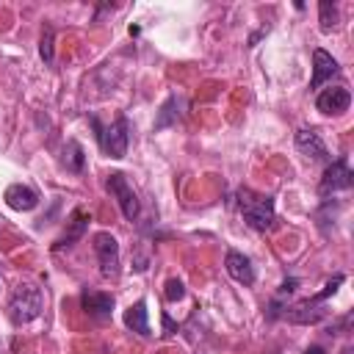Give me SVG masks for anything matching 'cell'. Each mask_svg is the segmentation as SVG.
<instances>
[{"instance_id":"30bf717a","label":"cell","mask_w":354,"mask_h":354,"mask_svg":"<svg viewBox=\"0 0 354 354\" xmlns=\"http://www.w3.org/2000/svg\"><path fill=\"white\" fill-rule=\"evenodd\" d=\"M80 304L97 321H105L113 313V296L111 293H102V290H83L80 293Z\"/></svg>"},{"instance_id":"8fae6325","label":"cell","mask_w":354,"mask_h":354,"mask_svg":"<svg viewBox=\"0 0 354 354\" xmlns=\"http://www.w3.org/2000/svg\"><path fill=\"white\" fill-rule=\"evenodd\" d=\"M293 141H296V149H299L304 158H310V160H326V144L321 141V136H318L315 130L301 127V130H296Z\"/></svg>"},{"instance_id":"9a60e30c","label":"cell","mask_w":354,"mask_h":354,"mask_svg":"<svg viewBox=\"0 0 354 354\" xmlns=\"http://www.w3.org/2000/svg\"><path fill=\"white\" fill-rule=\"evenodd\" d=\"M124 326L141 337H149V318H147V301L144 299H138L136 304H130L124 310Z\"/></svg>"},{"instance_id":"6da1fadb","label":"cell","mask_w":354,"mask_h":354,"mask_svg":"<svg viewBox=\"0 0 354 354\" xmlns=\"http://www.w3.org/2000/svg\"><path fill=\"white\" fill-rule=\"evenodd\" d=\"M44 307V293L36 282H19L11 296H8V304H6V313L11 318L14 326H22V324H30L33 318H39Z\"/></svg>"},{"instance_id":"4fadbf2b","label":"cell","mask_w":354,"mask_h":354,"mask_svg":"<svg viewBox=\"0 0 354 354\" xmlns=\"http://www.w3.org/2000/svg\"><path fill=\"white\" fill-rule=\"evenodd\" d=\"M6 202H8V207H14L19 213H28L39 205V194L25 183H14V185L6 188Z\"/></svg>"},{"instance_id":"7402d4cb","label":"cell","mask_w":354,"mask_h":354,"mask_svg":"<svg viewBox=\"0 0 354 354\" xmlns=\"http://www.w3.org/2000/svg\"><path fill=\"white\" fill-rule=\"evenodd\" d=\"M304 354H326V351H324V348H321V346H310V348H307V351H304Z\"/></svg>"},{"instance_id":"5b68a950","label":"cell","mask_w":354,"mask_h":354,"mask_svg":"<svg viewBox=\"0 0 354 354\" xmlns=\"http://www.w3.org/2000/svg\"><path fill=\"white\" fill-rule=\"evenodd\" d=\"M105 188H108V194L116 199V205H119L122 216H124L127 221H136V218H138V213H141V205H138V196H136L133 185L127 183V177H124L122 171H113V174H108Z\"/></svg>"},{"instance_id":"2e32d148","label":"cell","mask_w":354,"mask_h":354,"mask_svg":"<svg viewBox=\"0 0 354 354\" xmlns=\"http://www.w3.org/2000/svg\"><path fill=\"white\" fill-rule=\"evenodd\" d=\"M86 227H88V213H86L83 207H77V210L72 213V218H69V230L58 238L55 249H64V246H72L75 241H80V238H83V232H86Z\"/></svg>"},{"instance_id":"3957f363","label":"cell","mask_w":354,"mask_h":354,"mask_svg":"<svg viewBox=\"0 0 354 354\" xmlns=\"http://www.w3.org/2000/svg\"><path fill=\"white\" fill-rule=\"evenodd\" d=\"M91 124L100 130L97 136H100V147H102V152H105L108 158L122 160V158L127 155V141H130L127 119H124V116H119V119H113L108 127H100V122H97V119H91Z\"/></svg>"},{"instance_id":"d6986e66","label":"cell","mask_w":354,"mask_h":354,"mask_svg":"<svg viewBox=\"0 0 354 354\" xmlns=\"http://www.w3.org/2000/svg\"><path fill=\"white\" fill-rule=\"evenodd\" d=\"M53 28L50 25H44V30H41V41H39V55H41V61L44 64H53Z\"/></svg>"},{"instance_id":"e0dca14e","label":"cell","mask_w":354,"mask_h":354,"mask_svg":"<svg viewBox=\"0 0 354 354\" xmlns=\"http://www.w3.org/2000/svg\"><path fill=\"white\" fill-rule=\"evenodd\" d=\"M61 163L66 166V171H83V163H86V152H83V147H80V141H75V138H69L66 144H64V158H61Z\"/></svg>"},{"instance_id":"ac0fdd59","label":"cell","mask_w":354,"mask_h":354,"mask_svg":"<svg viewBox=\"0 0 354 354\" xmlns=\"http://www.w3.org/2000/svg\"><path fill=\"white\" fill-rule=\"evenodd\" d=\"M318 14H321V30H324V33H329V30L337 28L340 17H337V6H335V3L321 0V3H318Z\"/></svg>"},{"instance_id":"7c38bea8","label":"cell","mask_w":354,"mask_h":354,"mask_svg":"<svg viewBox=\"0 0 354 354\" xmlns=\"http://www.w3.org/2000/svg\"><path fill=\"white\" fill-rule=\"evenodd\" d=\"M224 268H227V274H230L235 282H241V285H254V266H252V260H249L246 254H241V252H227Z\"/></svg>"},{"instance_id":"277c9868","label":"cell","mask_w":354,"mask_h":354,"mask_svg":"<svg viewBox=\"0 0 354 354\" xmlns=\"http://www.w3.org/2000/svg\"><path fill=\"white\" fill-rule=\"evenodd\" d=\"M91 243H94V254H97V260H100V274L108 277V279H116L119 271H122L119 241H116L108 230H100V232H94Z\"/></svg>"},{"instance_id":"44dd1931","label":"cell","mask_w":354,"mask_h":354,"mask_svg":"<svg viewBox=\"0 0 354 354\" xmlns=\"http://www.w3.org/2000/svg\"><path fill=\"white\" fill-rule=\"evenodd\" d=\"M299 288V279L296 277H290V279H285L282 285H279V296H285V293H293Z\"/></svg>"},{"instance_id":"5bb4252c","label":"cell","mask_w":354,"mask_h":354,"mask_svg":"<svg viewBox=\"0 0 354 354\" xmlns=\"http://www.w3.org/2000/svg\"><path fill=\"white\" fill-rule=\"evenodd\" d=\"M183 105H185V100L183 97H177V94H169L166 97V102L160 105V111H158V116H155V130H166V127H171V124H177L180 122V116H183Z\"/></svg>"},{"instance_id":"ba28073f","label":"cell","mask_w":354,"mask_h":354,"mask_svg":"<svg viewBox=\"0 0 354 354\" xmlns=\"http://www.w3.org/2000/svg\"><path fill=\"white\" fill-rule=\"evenodd\" d=\"M351 105V91L346 86H329L315 97V108L326 116H340Z\"/></svg>"},{"instance_id":"9c48e42d","label":"cell","mask_w":354,"mask_h":354,"mask_svg":"<svg viewBox=\"0 0 354 354\" xmlns=\"http://www.w3.org/2000/svg\"><path fill=\"white\" fill-rule=\"evenodd\" d=\"M340 72L337 61L326 53V50H313V80H310V88H321L326 80H332L335 75Z\"/></svg>"},{"instance_id":"ffe728a7","label":"cell","mask_w":354,"mask_h":354,"mask_svg":"<svg viewBox=\"0 0 354 354\" xmlns=\"http://www.w3.org/2000/svg\"><path fill=\"white\" fill-rule=\"evenodd\" d=\"M183 296H185V285H183V279H177V277L166 279V299H169V301H180Z\"/></svg>"},{"instance_id":"8992f818","label":"cell","mask_w":354,"mask_h":354,"mask_svg":"<svg viewBox=\"0 0 354 354\" xmlns=\"http://www.w3.org/2000/svg\"><path fill=\"white\" fill-rule=\"evenodd\" d=\"M351 185H354V174H351L346 158H337L326 166V171L321 177V185H318V194L329 196V194H337V191H348Z\"/></svg>"},{"instance_id":"52a82bcc","label":"cell","mask_w":354,"mask_h":354,"mask_svg":"<svg viewBox=\"0 0 354 354\" xmlns=\"http://www.w3.org/2000/svg\"><path fill=\"white\" fill-rule=\"evenodd\" d=\"M326 315H329V310L324 307V301H321L318 296L301 299V301L285 307V313H282V318L290 321V324H318V321H324Z\"/></svg>"},{"instance_id":"7a4b0ae2","label":"cell","mask_w":354,"mask_h":354,"mask_svg":"<svg viewBox=\"0 0 354 354\" xmlns=\"http://www.w3.org/2000/svg\"><path fill=\"white\" fill-rule=\"evenodd\" d=\"M238 205H241L243 221H246L252 230L266 232V230L274 224V199H271V196L254 194L252 188H241V191H238Z\"/></svg>"}]
</instances>
